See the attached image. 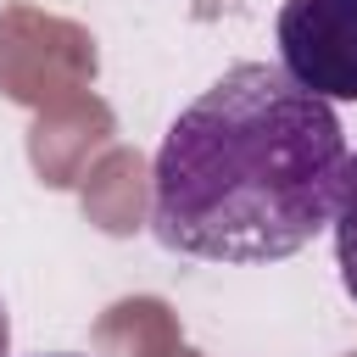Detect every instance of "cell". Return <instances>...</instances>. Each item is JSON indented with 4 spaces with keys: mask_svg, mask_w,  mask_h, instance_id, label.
Returning a JSON list of instances; mask_svg holds the SVG:
<instances>
[{
    "mask_svg": "<svg viewBox=\"0 0 357 357\" xmlns=\"http://www.w3.org/2000/svg\"><path fill=\"white\" fill-rule=\"evenodd\" d=\"M346 156L329 100L273 61H240L167 123L151 162V229L195 262H284L335 223Z\"/></svg>",
    "mask_w": 357,
    "mask_h": 357,
    "instance_id": "6da1fadb",
    "label": "cell"
},
{
    "mask_svg": "<svg viewBox=\"0 0 357 357\" xmlns=\"http://www.w3.org/2000/svg\"><path fill=\"white\" fill-rule=\"evenodd\" d=\"M279 67L318 100H357V0H284Z\"/></svg>",
    "mask_w": 357,
    "mask_h": 357,
    "instance_id": "7a4b0ae2",
    "label": "cell"
},
{
    "mask_svg": "<svg viewBox=\"0 0 357 357\" xmlns=\"http://www.w3.org/2000/svg\"><path fill=\"white\" fill-rule=\"evenodd\" d=\"M335 268H340V284L346 296L357 301V151L346 156V173H340V201H335Z\"/></svg>",
    "mask_w": 357,
    "mask_h": 357,
    "instance_id": "3957f363",
    "label": "cell"
},
{
    "mask_svg": "<svg viewBox=\"0 0 357 357\" xmlns=\"http://www.w3.org/2000/svg\"><path fill=\"white\" fill-rule=\"evenodd\" d=\"M11 351V318H6V301H0V357Z\"/></svg>",
    "mask_w": 357,
    "mask_h": 357,
    "instance_id": "277c9868",
    "label": "cell"
},
{
    "mask_svg": "<svg viewBox=\"0 0 357 357\" xmlns=\"http://www.w3.org/2000/svg\"><path fill=\"white\" fill-rule=\"evenodd\" d=\"M39 357H78V351H39Z\"/></svg>",
    "mask_w": 357,
    "mask_h": 357,
    "instance_id": "5b68a950",
    "label": "cell"
}]
</instances>
